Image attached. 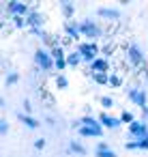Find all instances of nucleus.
Wrapping results in <instances>:
<instances>
[{
	"label": "nucleus",
	"mask_w": 148,
	"mask_h": 157,
	"mask_svg": "<svg viewBox=\"0 0 148 157\" xmlns=\"http://www.w3.org/2000/svg\"><path fill=\"white\" fill-rule=\"evenodd\" d=\"M67 63H69V67L77 69V67H82V65H84V58L80 56V52H77V50H69V54H67Z\"/></svg>",
	"instance_id": "16"
},
{
	"label": "nucleus",
	"mask_w": 148,
	"mask_h": 157,
	"mask_svg": "<svg viewBox=\"0 0 148 157\" xmlns=\"http://www.w3.org/2000/svg\"><path fill=\"white\" fill-rule=\"evenodd\" d=\"M58 7H60V11H62V15H65V22H69V20H75L73 15H75V5L73 2H67V0H62V2H58Z\"/></svg>",
	"instance_id": "15"
},
{
	"label": "nucleus",
	"mask_w": 148,
	"mask_h": 157,
	"mask_svg": "<svg viewBox=\"0 0 148 157\" xmlns=\"http://www.w3.org/2000/svg\"><path fill=\"white\" fill-rule=\"evenodd\" d=\"M109 88H122L124 86V78L122 75H118V73H112L109 75V84H107Z\"/></svg>",
	"instance_id": "20"
},
{
	"label": "nucleus",
	"mask_w": 148,
	"mask_h": 157,
	"mask_svg": "<svg viewBox=\"0 0 148 157\" xmlns=\"http://www.w3.org/2000/svg\"><path fill=\"white\" fill-rule=\"evenodd\" d=\"M80 24H82V37H84V41H92V43H99V39H103V37H107V28L99 22V17H84V20H80Z\"/></svg>",
	"instance_id": "1"
},
{
	"label": "nucleus",
	"mask_w": 148,
	"mask_h": 157,
	"mask_svg": "<svg viewBox=\"0 0 148 157\" xmlns=\"http://www.w3.org/2000/svg\"><path fill=\"white\" fill-rule=\"evenodd\" d=\"M32 60H35V67H37L39 71H45V73H50V71H56L54 56H52V52H50L47 48H43V45H39V48L35 50V56H32Z\"/></svg>",
	"instance_id": "3"
},
{
	"label": "nucleus",
	"mask_w": 148,
	"mask_h": 157,
	"mask_svg": "<svg viewBox=\"0 0 148 157\" xmlns=\"http://www.w3.org/2000/svg\"><path fill=\"white\" fill-rule=\"evenodd\" d=\"M54 86H56V90H67V88H69V78H67L65 73H56Z\"/></svg>",
	"instance_id": "18"
},
{
	"label": "nucleus",
	"mask_w": 148,
	"mask_h": 157,
	"mask_svg": "<svg viewBox=\"0 0 148 157\" xmlns=\"http://www.w3.org/2000/svg\"><path fill=\"white\" fill-rule=\"evenodd\" d=\"M17 82H20V73H17V71L7 73V78H5V86H15Z\"/></svg>",
	"instance_id": "24"
},
{
	"label": "nucleus",
	"mask_w": 148,
	"mask_h": 157,
	"mask_svg": "<svg viewBox=\"0 0 148 157\" xmlns=\"http://www.w3.org/2000/svg\"><path fill=\"white\" fill-rule=\"evenodd\" d=\"M9 129H11V125H9V121H0V133H2V136H7L9 133Z\"/></svg>",
	"instance_id": "26"
},
{
	"label": "nucleus",
	"mask_w": 148,
	"mask_h": 157,
	"mask_svg": "<svg viewBox=\"0 0 148 157\" xmlns=\"http://www.w3.org/2000/svg\"><path fill=\"white\" fill-rule=\"evenodd\" d=\"M24 112L26 114H32V108H30V101L28 99H24Z\"/></svg>",
	"instance_id": "28"
},
{
	"label": "nucleus",
	"mask_w": 148,
	"mask_h": 157,
	"mask_svg": "<svg viewBox=\"0 0 148 157\" xmlns=\"http://www.w3.org/2000/svg\"><path fill=\"white\" fill-rule=\"evenodd\" d=\"M94 157H118V153L109 146V144H105V142H99L97 146H94V153H92Z\"/></svg>",
	"instance_id": "14"
},
{
	"label": "nucleus",
	"mask_w": 148,
	"mask_h": 157,
	"mask_svg": "<svg viewBox=\"0 0 148 157\" xmlns=\"http://www.w3.org/2000/svg\"><path fill=\"white\" fill-rule=\"evenodd\" d=\"M127 63H129V67L133 69V75L146 69L148 60H146V56H144V52H142V48H139L137 43H131V45L127 48Z\"/></svg>",
	"instance_id": "2"
},
{
	"label": "nucleus",
	"mask_w": 148,
	"mask_h": 157,
	"mask_svg": "<svg viewBox=\"0 0 148 157\" xmlns=\"http://www.w3.org/2000/svg\"><path fill=\"white\" fill-rule=\"evenodd\" d=\"M2 7H5V11H7V15H11V17H15V15H22V17H28V13L32 11V7H30V2H20V0H7V2H5Z\"/></svg>",
	"instance_id": "5"
},
{
	"label": "nucleus",
	"mask_w": 148,
	"mask_h": 157,
	"mask_svg": "<svg viewBox=\"0 0 148 157\" xmlns=\"http://www.w3.org/2000/svg\"><path fill=\"white\" fill-rule=\"evenodd\" d=\"M135 121H137V118H135V114H133L131 110H122V112H120V123H122V125L129 127V125L135 123Z\"/></svg>",
	"instance_id": "22"
},
{
	"label": "nucleus",
	"mask_w": 148,
	"mask_h": 157,
	"mask_svg": "<svg viewBox=\"0 0 148 157\" xmlns=\"http://www.w3.org/2000/svg\"><path fill=\"white\" fill-rule=\"evenodd\" d=\"M97 118H99V123L103 125V129H107V131H116V129H120L122 127V123H120V116H114L112 112H99L97 114Z\"/></svg>",
	"instance_id": "10"
},
{
	"label": "nucleus",
	"mask_w": 148,
	"mask_h": 157,
	"mask_svg": "<svg viewBox=\"0 0 148 157\" xmlns=\"http://www.w3.org/2000/svg\"><path fill=\"white\" fill-rule=\"evenodd\" d=\"M75 50L84 58V65H90L92 60H97L101 56V45L99 43H92V41H82V43L75 45Z\"/></svg>",
	"instance_id": "4"
},
{
	"label": "nucleus",
	"mask_w": 148,
	"mask_h": 157,
	"mask_svg": "<svg viewBox=\"0 0 148 157\" xmlns=\"http://www.w3.org/2000/svg\"><path fill=\"white\" fill-rule=\"evenodd\" d=\"M17 121H20L26 129H39V125H41L39 118H35L32 114H26V112H20V114H17Z\"/></svg>",
	"instance_id": "13"
},
{
	"label": "nucleus",
	"mask_w": 148,
	"mask_h": 157,
	"mask_svg": "<svg viewBox=\"0 0 148 157\" xmlns=\"http://www.w3.org/2000/svg\"><path fill=\"white\" fill-rule=\"evenodd\" d=\"M26 22H28V30H32V28H43V26H45V22H47V17H45L41 11L32 9V11L28 13Z\"/></svg>",
	"instance_id": "12"
},
{
	"label": "nucleus",
	"mask_w": 148,
	"mask_h": 157,
	"mask_svg": "<svg viewBox=\"0 0 148 157\" xmlns=\"http://www.w3.org/2000/svg\"><path fill=\"white\" fill-rule=\"evenodd\" d=\"M99 103H101V110H103V112H109V110L114 108V99H112L109 95H101V97H99Z\"/></svg>",
	"instance_id": "21"
},
{
	"label": "nucleus",
	"mask_w": 148,
	"mask_h": 157,
	"mask_svg": "<svg viewBox=\"0 0 148 157\" xmlns=\"http://www.w3.org/2000/svg\"><path fill=\"white\" fill-rule=\"evenodd\" d=\"M69 153H73V155H80V157L88 155L86 146H84V144H82L80 140H71V142H69Z\"/></svg>",
	"instance_id": "17"
},
{
	"label": "nucleus",
	"mask_w": 148,
	"mask_h": 157,
	"mask_svg": "<svg viewBox=\"0 0 148 157\" xmlns=\"http://www.w3.org/2000/svg\"><path fill=\"white\" fill-rule=\"evenodd\" d=\"M109 75H112V73H92L90 78H92L94 84H99V86H107V84H109Z\"/></svg>",
	"instance_id": "19"
},
{
	"label": "nucleus",
	"mask_w": 148,
	"mask_h": 157,
	"mask_svg": "<svg viewBox=\"0 0 148 157\" xmlns=\"http://www.w3.org/2000/svg\"><path fill=\"white\" fill-rule=\"evenodd\" d=\"M146 69H148V65H146Z\"/></svg>",
	"instance_id": "30"
},
{
	"label": "nucleus",
	"mask_w": 148,
	"mask_h": 157,
	"mask_svg": "<svg viewBox=\"0 0 148 157\" xmlns=\"http://www.w3.org/2000/svg\"><path fill=\"white\" fill-rule=\"evenodd\" d=\"M127 133L131 136V140H144V138H148V123L137 118L135 123H131L127 127Z\"/></svg>",
	"instance_id": "11"
},
{
	"label": "nucleus",
	"mask_w": 148,
	"mask_h": 157,
	"mask_svg": "<svg viewBox=\"0 0 148 157\" xmlns=\"http://www.w3.org/2000/svg\"><path fill=\"white\" fill-rule=\"evenodd\" d=\"M142 121L148 123V108H142Z\"/></svg>",
	"instance_id": "29"
},
{
	"label": "nucleus",
	"mask_w": 148,
	"mask_h": 157,
	"mask_svg": "<svg viewBox=\"0 0 148 157\" xmlns=\"http://www.w3.org/2000/svg\"><path fill=\"white\" fill-rule=\"evenodd\" d=\"M45 144H47V142H45V138H37V140H35V151H43V148H45Z\"/></svg>",
	"instance_id": "27"
},
{
	"label": "nucleus",
	"mask_w": 148,
	"mask_h": 157,
	"mask_svg": "<svg viewBox=\"0 0 148 157\" xmlns=\"http://www.w3.org/2000/svg\"><path fill=\"white\" fill-rule=\"evenodd\" d=\"M124 93H127L129 101H131L133 105H137L139 110H142V108H148V95H146L144 88H139V86H129Z\"/></svg>",
	"instance_id": "6"
},
{
	"label": "nucleus",
	"mask_w": 148,
	"mask_h": 157,
	"mask_svg": "<svg viewBox=\"0 0 148 157\" xmlns=\"http://www.w3.org/2000/svg\"><path fill=\"white\" fill-rule=\"evenodd\" d=\"M11 22H13V26H15L17 30H24V28H28V22H26V17H22V15H15V17H11Z\"/></svg>",
	"instance_id": "23"
},
{
	"label": "nucleus",
	"mask_w": 148,
	"mask_h": 157,
	"mask_svg": "<svg viewBox=\"0 0 148 157\" xmlns=\"http://www.w3.org/2000/svg\"><path fill=\"white\" fill-rule=\"evenodd\" d=\"M97 17L103 20V22H107V24H116V22H120L122 11L118 7H99L97 9Z\"/></svg>",
	"instance_id": "9"
},
{
	"label": "nucleus",
	"mask_w": 148,
	"mask_h": 157,
	"mask_svg": "<svg viewBox=\"0 0 148 157\" xmlns=\"http://www.w3.org/2000/svg\"><path fill=\"white\" fill-rule=\"evenodd\" d=\"M62 35L69 37V39L75 41V43H82V41H84V37H82V24H80L77 20H69V22H65V26H62Z\"/></svg>",
	"instance_id": "7"
},
{
	"label": "nucleus",
	"mask_w": 148,
	"mask_h": 157,
	"mask_svg": "<svg viewBox=\"0 0 148 157\" xmlns=\"http://www.w3.org/2000/svg\"><path fill=\"white\" fill-rule=\"evenodd\" d=\"M124 148L127 151H139V144H137V140H129V142H124Z\"/></svg>",
	"instance_id": "25"
},
{
	"label": "nucleus",
	"mask_w": 148,
	"mask_h": 157,
	"mask_svg": "<svg viewBox=\"0 0 148 157\" xmlns=\"http://www.w3.org/2000/svg\"><path fill=\"white\" fill-rule=\"evenodd\" d=\"M86 71L92 75V73H114V65L109 58H103L99 56L97 60H92L90 65H86Z\"/></svg>",
	"instance_id": "8"
}]
</instances>
